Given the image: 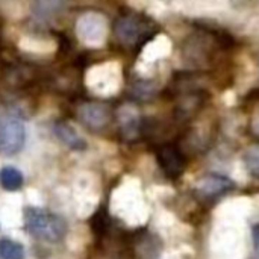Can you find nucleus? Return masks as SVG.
I'll list each match as a JSON object with an SVG mask.
<instances>
[{"instance_id": "f257e3e1", "label": "nucleus", "mask_w": 259, "mask_h": 259, "mask_svg": "<svg viewBox=\"0 0 259 259\" xmlns=\"http://www.w3.org/2000/svg\"><path fill=\"white\" fill-rule=\"evenodd\" d=\"M23 228L30 237L46 243H59L68 231L67 222L61 215L38 206L23 209Z\"/></svg>"}, {"instance_id": "f03ea898", "label": "nucleus", "mask_w": 259, "mask_h": 259, "mask_svg": "<svg viewBox=\"0 0 259 259\" xmlns=\"http://www.w3.org/2000/svg\"><path fill=\"white\" fill-rule=\"evenodd\" d=\"M87 87L99 96H114L121 85V67L115 61L93 65L85 73Z\"/></svg>"}, {"instance_id": "7ed1b4c3", "label": "nucleus", "mask_w": 259, "mask_h": 259, "mask_svg": "<svg viewBox=\"0 0 259 259\" xmlns=\"http://www.w3.org/2000/svg\"><path fill=\"white\" fill-rule=\"evenodd\" d=\"M108 32H109L108 20L100 12H94V11L85 12L76 21L77 39L87 47L91 49L102 47L108 39Z\"/></svg>"}, {"instance_id": "20e7f679", "label": "nucleus", "mask_w": 259, "mask_h": 259, "mask_svg": "<svg viewBox=\"0 0 259 259\" xmlns=\"http://www.w3.org/2000/svg\"><path fill=\"white\" fill-rule=\"evenodd\" d=\"M26 143V126L17 115H5L0 118V152L5 156L20 153Z\"/></svg>"}, {"instance_id": "39448f33", "label": "nucleus", "mask_w": 259, "mask_h": 259, "mask_svg": "<svg viewBox=\"0 0 259 259\" xmlns=\"http://www.w3.org/2000/svg\"><path fill=\"white\" fill-rule=\"evenodd\" d=\"M235 188V184L232 179L217 175V173H209L200 178L196 184V194L200 199H217Z\"/></svg>"}, {"instance_id": "423d86ee", "label": "nucleus", "mask_w": 259, "mask_h": 259, "mask_svg": "<svg viewBox=\"0 0 259 259\" xmlns=\"http://www.w3.org/2000/svg\"><path fill=\"white\" fill-rule=\"evenodd\" d=\"M77 117L83 126L93 131L103 129L109 123V111L105 105L87 103L77 109Z\"/></svg>"}, {"instance_id": "0eeeda50", "label": "nucleus", "mask_w": 259, "mask_h": 259, "mask_svg": "<svg viewBox=\"0 0 259 259\" xmlns=\"http://www.w3.org/2000/svg\"><path fill=\"white\" fill-rule=\"evenodd\" d=\"M53 134L65 147L73 152H83L87 149V140L80 135V132L67 121H58L53 124Z\"/></svg>"}, {"instance_id": "6e6552de", "label": "nucleus", "mask_w": 259, "mask_h": 259, "mask_svg": "<svg viewBox=\"0 0 259 259\" xmlns=\"http://www.w3.org/2000/svg\"><path fill=\"white\" fill-rule=\"evenodd\" d=\"M158 161L161 168L170 176V178H178L182 175L185 168V159L182 153L173 147V146H165L158 152Z\"/></svg>"}, {"instance_id": "1a4fd4ad", "label": "nucleus", "mask_w": 259, "mask_h": 259, "mask_svg": "<svg viewBox=\"0 0 259 259\" xmlns=\"http://www.w3.org/2000/svg\"><path fill=\"white\" fill-rule=\"evenodd\" d=\"M115 33L124 44H135L143 35V23L135 17H123L115 24Z\"/></svg>"}, {"instance_id": "9d476101", "label": "nucleus", "mask_w": 259, "mask_h": 259, "mask_svg": "<svg viewBox=\"0 0 259 259\" xmlns=\"http://www.w3.org/2000/svg\"><path fill=\"white\" fill-rule=\"evenodd\" d=\"M67 0H32L30 11L32 15L39 21H47L56 17L65 8Z\"/></svg>"}, {"instance_id": "9b49d317", "label": "nucleus", "mask_w": 259, "mask_h": 259, "mask_svg": "<svg viewBox=\"0 0 259 259\" xmlns=\"http://www.w3.org/2000/svg\"><path fill=\"white\" fill-rule=\"evenodd\" d=\"M18 47L27 53H35V55H49L53 53L58 47L56 41L52 38H41V36H32L26 35L20 39Z\"/></svg>"}, {"instance_id": "f8f14e48", "label": "nucleus", "mask_w": 259, "mask_h": 259, "mask_svg": "<svg viewBox=\"0 0 259 259\" xmlns=\"http://www.w3.org/2000/svg\"><path fill=\"white\" fill-rule=\"evenodd\" d=\"M23 182H24L23 173L17 167L5 165L0 168V187L5 191H9V193L18 191L23 187Z\"/></svg>"}, {"instance_id": "ddd939ff", "label": "nucleus", "mask_w": 259, "mask_h": 259, "mask_svg": "<svg viewBox=\"0 0 259 259\" xmlns=\"http://www.w3.org/2000/svg\"><path fill=\"white\" fill-rule=\"evenodd\" d=\"M138 124H140V117L135 109H132L129 106L120 109V126L126 137L135 135L138 131Z\"/></svg>"}, {"instance_id": "4468645a", "label": "nucleus", "mask_w": 259, "mask_h": 259, "mask_svg": "<svg viewBox=\"0 0 259 259\" xmlns=\"http://www.w3.org/2000/svg\"><path fill=\"white\" fill-rule=\"evenodd\" d=\"M0 259H24V247L12 238H0Z\"/></svg>"}, {"instance_id": "2eb2a0df", "label": "nucleus", "mask_w": 259, "mask_h": 259, "mask_svg": "<svg viewBox=\"0 0 259 259\" xmlns=\"http://www.w3.org/2000/svg\"><path fill=\"white\" fill-rule=\"evenodd\" d=\"M170 49V42L165 36H156L144 47V58L146 59H156L162 55H165Z\"/></svg>"}, {"instance_id": "dca6fc26", "label": "nucleus", "mask_w": 259, "mask_h": 259, "mask_svg": "<svg viewBox=\"0 0 259 259\" xmlns=\"http://www.w3.org/2000/svg\"><path fill=\"white\" fill-rule=\"evenodd\" d=\"M244 164L253 176L259 178V147H252L246 152Z\"/></svg>"}, {"instance_id": "f3484780", "label": "nucleus", "mask_w": 259, "mask_h": 259, "mask_svg": "<svg viewBox=\"0 0 259 259\" xmlns=\"http://www.w3.org/2000/svg\"><path fill=\"white\" fill-rule=\"evenodd\" d=\"M252 237H253V244H255V249L259 255V223H256L252 229Z\"/></svg>"}]
</instances>
